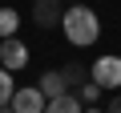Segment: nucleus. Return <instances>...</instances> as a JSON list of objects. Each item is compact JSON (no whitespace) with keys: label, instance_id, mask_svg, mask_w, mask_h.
<instances>
[{"label":"nucleus","instance_id":"10","mask_svg":"<svg viewBox=\"0 0 121 113\" xmlns=\"http://www.w3.org/2000/svg\"><path fill=\"white\" fill-rule=\"evenodd\" d=\"M101 93H105V89H101V85H97V81H85V85H81V89H77V97H81V101H85V105H97V97H101Z\"/></svg>","mask_w":121,"mask_h":113},{"label":"nucleus","instance_id":"1","mask_svg":"<svg viewBox=\"0 0 121 113\" xmlns=\"http://www.w3.org/2000/svg\"><path fill=\"white\" fill-rule=\"evenodd\" d=\"M60 28H65V40H69V44H77V48L97 44V36H101V20H97V12H93V8H85V4L65 8Z\"/></svg>","mask_w":121,"mask_h":113},{"label":"nucleus","instance_id":"6","mask_svg":"<svg viewBox=\"0 0 121 113\" xmlns=\"http://www.w3.org/2000/svg\"><path fill=\"white\" fill-rule=\"evenodd\" d=\"M36 89L52 101V97H65V93H73L69 85H65V77H60V69H48V73H40V81H36Z\"/></svg>","mask_w":121,"mask_h":113},{"label":"nucleus","instance_id":"4","mask_svg":"<svg viewBox=\"0 0 121 113\" xmlns=\"http://www.w3.org/2000/svg\"><path fill=\"white\" fill-rule=\"evenodd\" d=\"M12 113H44V105H48V97L36 89V85H24V89H16L12 93Z\"/></svg>","mask_w":121,"mask_h":113},{"label":"nucleus","instance_id":"15","mask_svg":"<svg viewBox=\"0 0 121 113\" xmlns=\"http://www.w3.org/2000/svg\"><path fill=\"white\" fill-rule=\"evenodd\" d=\"M65 4H81V0H65Z\"/></svg>","mask_w":121,"mask_h":113},{"label":"nucleus","instance_id":"14","mask_svg":"<svg viewBox=\"0 0 121 113\" xmlns=\"http://www.w3.org/2000/svg\"><path fill=\"white\" fill-rule=\"evenodd\" d=\"M0 113H12V105H0Z\"/></svg>","mask_w":121,"mask_h":113},{"label":"nucleus","instance_id":"8","mask_svg":"<svg viewBox=\"0 0 121 113\" xmlns=\"http://www.w3.org/2000/svg\"><path fill=\"white\" fill-rule=\"evenodd\" d=\"M60 77H65V85H69V89L77 93V89H81V85L89 81V69H85V65H77V61H69L65 69H60Z\"/></svg>","mask_w":121,"mask_h":113},{"label":"nucleus","instance_id":"12","mask_svg":"<svg viewBox=\"0 0 121 113\" xmlns=\"http://www.w3.org/2000/svg\"><path fill=\"white\" fill-rule=\"evenodd\" d=\"M105 113H121V89L109 97V105H105Z\"/></svg>","mask_w":121,"mask_h":113},{"label":"nucleus","instance_id":"7","mask_svg":"<svg viewBox=\"0 0 121 113\" xmlns=\"http://www.w3.org/2000/svg\"><path fill=\"white\" fill-rule=\"evenodd\" d=\"M44 113H85V101L77 93H65V97H52L44 105Z\"/></svg>","mask_w":121,"mask_h":113},{"label":"nucleus","instance_id":"2","mask_svg":"<svg viewBox=\"0 0 121 113\" xmlns=\"http://www.w3.org/2000/svg\"><path fill=\"white\" fill-rule=\"evenodd\" d=\"M89 81H97L101 89H109V93H117L121 89V56H97V65L89 69Z\"/></svg>","mask_w":121,"mask_h":113},{"label":"nucleus","instance_id":"3","mask_svg":"<svg viewBox=\"0 0 121 113\" xmlns=\"http://www.w3.org/2000/svg\"><path fill=\"white\" fill-rule=\"evenodd\" d=\"M60 20H65V0H32L36 28H60Z\"/></svg>","mask_w":121,"mask_h":113},{"label":"nucleus","instance_id":"13","mask_svg":"<svg viewBox=\"0 0 121 113\" xmlns=\"http://www.w3.org/2000/svg\"><path fill=\"white\" fill-rule=\"evenodd\" d=\"M85 113H105V109L101 105H85Z\"/></svg>","mask_w":121,"mask_h":113},{"label":"nucleus","instance_id":"5","mask_svg":"<svg viewBox=\"0 0 121 113\" xmlns=\"http://www.w3.org/2000/svg\"><path fill=\"white\" fill-rule=\"evenodd\" d=\"M24 65H28V48H24V40H16V36L0 40V69L16 73V69H24Z\"/></svg>","mask_w":121,"mask_h":113},{"label":"nucleus","instance_id":"9","mask_svg":"<svg viewBox=\"0 0 121 113\" xmlns=\"http://www.w3.org/2000/svg\"><path fill=\"white\" fill-rule=\"evenodd\" d=\"M16 28H20V16H16V8H0V40L16 36Z\"/></svg>","mask_w":121,"mask_h":113},{"label":"nucleus","instance_id":"11","mask_svg":"<svg viewBox=\"0 0 121 113\" xmlns=\"http://www.w3.org/2000/svg\"><path fill=\"white\" fill-rule=\"evenodd\" d=\"M12 93H16L12 73H8V69H0V105H8V101H12Z\"/></svg>","mask_w":121,"mask_h":113}]
</instances>
